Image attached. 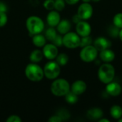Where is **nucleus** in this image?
Returning <instances> with one entry per match:
<instances>
[{
    "instance_id": "nucleus-29",
    "label": "nucleus",
    "mask_w": 122,
    "mask_h": 122,
    "mask_svg": "<svg viewBox=\"0 0 122 122\" xmlns=\"http://www.w3.org/2000/svg\"><path fill=\"white\" fill-rule=\"evenodd\" d=\"M43 6L45 9L51 11L54 9V0H45L43 3Z\"/></svg>"
},
{
    "instance_id": "nucleus-39",
    "label": "nucleus",
    "mask_w": 122,
    "mask_h": 122,
    "mask_svg": "<svg viewBox=\"0 0 122 122\" xmlns=\"http://www.w3.org/2000/svg\"><path fill=\"white\" fill-rule=\"evenodd\" d=\"M119 39H121V41H122V29H120L119 34Z\"/></svg>"
},
{
    "instance_id": "nucleus-13",
    "label": "nucleus",
    "mask_w": 122,
    "mask_h": 122,
    "mask_svg": "<svg viewBox=\"0 0 122 122\" xmlns=\"http://www.w3.org/2000/svg\"><path fill=\"white\" fill-rule=\"evenodd\" d=\"M86 88L87 86L85 81L82 80H76L71 85L70 91L76 94L77 96H80L86 92Z\"/></svg>"
},
{
    "instance_id": "nucleus-8",
    "label": "nucleus",
    "mask_w": 122,
    "mask_h": 122,
    "mask_svg": "<svg viewBox=\"0 0 122 122\" xmlns=\"http://www.w3.org/2000/svg\"><path fill=\"white\" fill-rule=\"evenodd\" d=\"M94 9L90 3L83 2L81 4L77 9V14L81 20H88L93 15Z\"/></svg>"
},
{
    "instance_id": "nucleus-14",
    "label": "nucleus",
    "mask_w": 122,
    "mask_h": 122,
    "mask_svg": "<svg viewBox=\"0 0 122 122\" xmlns=\"http://www.w3.org/2000/svg\"><path fill=\"white\" fill-rule=\"evenodd\" d=\"M93 43L94 46L99 51V52L106 49H109L112 46V42L107 38H105L104 36H99L97 38Z\"/></svg>"
},
{
    "instance_id": "nucleus-37",
    "label": "nucleus",
    "mask_w": 122,
    "mask_h": 122,
    "mask_svg": "<svg viewBox=\"0 0 122 122\" xmlns=\"http://www.w3.org/2000/svg\"><path fill=\"white\" fill-rule=\"evenodd\" d=\"M99 122H109V119H104V118H101L99 121Z\"/></svg>"
},
{
    "instance_id": "nucleus-30",
    "label": "nucleus",
    "mask_w": 122,
    "mask_h": 122,
    "mask_svg": "<svg viewBox=\"0 0 122 122\" xmlns=\"http://www.w3.org/2000/svg\"><path fill=\"white\" fill-rule=\"evenodd\" d=\"M51 43H53L57 47L61 46L63 45V36H61V34H57L56 36V37L54 39V40L51 41Z\"/></svg>"
},
{
    "instance_id": "nucleus-27",
    "label": "nucleus",
    "mask_w": 122,
    "mask_h": 122,
    "mask_svg": "<svg viewBox=\"0 0 122 122\" xmlns=\"http://www.w3.org/2000/svg\"><path fill=\"white\" fill-rule=\"evenodd\" d=\"M66 2L64 0H54V9L58 11H61L64 9Z\"/></svg>"
},
{
    "instance_id": "nucleus-7",
    "label": "nucleus",
    "mask_w": 122,
    "mask_h": 122,
    "mask_svg": "<svg viewBox=\"0 0 122 122\" xmlns=\"http://www.w3.org/2000/svg\"><path fill=\"white\" fill-rule=\"evenodd\" d=\"M81 36L74 31H69L63 35V45L67 49H76L80 46Z\"/></svg>"
},
{
    "instance_id": "nucleus-3",
    "label": "nucleus",
    "mask_w": 122,
    "mask_h": 122,
    "mask_svg": "<svg viewBox=\"0 0 122 122\" xmlns=\"http://www.w3.org/2000/svg\"><path fill=\"white\" fill-rule=\"evenodd\" d=\"M26 27L31 35L41 34L45 28V24L41 18L37 16H30L26 20Z\"/></svg>"
},
{
    "instance_id": "nucleus-23",
    "label": "nucleus",
    "mask_w": 122,
    "mask_h": 122,
    "mask_svg": "<svg viewBox=\"0 0 122 122\" xmlns=\"http://www.w3.org/2000/svg\"><path fill=\"white\" fill-rule=\"evenodd\" d=\"M78 97L79 96H77L76 94H75L74 93H73L71 91L64 96L66 102L68 104H76L77 102V101H78Z\"/></svg>"
},
{
    "instance_id": "nucleus-19",
    "label": "nucleus",
    "mask_w": 122,
    "mask_h": 122,
    "mask_svg": "<svg viewBox=\"0 0 122 122\" xmlns=\"http://www.w3.org/2000/svg\"><path fill=\"white\" fill-rule=\"evenodd\" d=\"M44 58V54L42 52V50L40 49H34L33 50L30 55H29V59L31 62L32 63H39L41 61V60Z\"/></svg>"
},
{
    "instance_id": "nucleus-33",
    "label": "nucleus",
    "mask_w": 122,
    "mask_h": 122,
    "mask_svg": "<svg viewBox=\"0 0 122 122\" xmlns=\"http://www.w3.org/2000/svg\"><path fill=\"white\" fill-rule=\"evenodd\" d=\"M48 122H62L61 119L57 115V114H55V115H52L51 116L49 119H48Z\"/></svg>"
},
{
    "instance_id": "nucleus-32",
    "label": "nucleus",
    "mask_w": 122,
    "mask_h": 122,
    "mask_svg": "<svg viewBox=\"0 0 122 122\" xmlns=\"http://www.w3.org/2000/svg\"><path fill=\"white\" fill-rule=\"evenodd\" d=\"M21 121H22V119L20 118V117H19L18 115H16V114L10 115L6 119V122H21Z\"/></svg>"
},
{
    "instance_id": "nucleus-1",
    "label": "nucleus",
    "mask_w": 122,
    "mask_h": 122,
    "mask_svg": "<svg viewBox=\"0 0 122 122\" xmlns=\"http://www.w3.org/2000/svg\"><path fill=\"white\" fill-rule=\"evenodd\" d=\"M71 85L67 80L62 78H56L54 79L51 84V92L56 97H64L70 92Z\"/></svg>"
},
{
    "instance_id": "nucleus-17",
    "label": "nucleus",
    "mask_w": 122,
    "mask_h": 122,
    "mask_svg": "<svg viewBox=\"0 0 122 122\" xmlns=\"http://www.w3.org/2000/svg\"><path fill=\"white\" fill-rule=\"evenodd\" d=\"M56 27L57 32H59V34L61 35H64L67 32L70 31L71 28V24L69 20L64 19H61V21H59V23L57 24Z\"/></svg>"
},
{
    "instance_id": "nucleus-5",
    "label": "nucleus",
    "mask_w": 122,
    "mask_h": 122,
    "mask_svg": "<svg viewBox=\"0 0 122 122\" xmlns=\"http://www.w3.org/2000/svg\"><path fill=\"white\" fill-rule=\"evenodd\" d=\"M44 76L50 80H54L59 77L61 73V66L56 61L50 60L43 68Z\"/></svg>"
},
{
    "instance_id": "nucleus-12",
    "label": "nucleus",
    "mask_w": 122,
    "mask_h": 122,
    "mask_svg": "<svg viewBox=\"0 0 122 122\" xmlns=\"http://www.w3.org/2000/svg\"><path fill=\"white\" fill-rule=\"evenodd\" d=\"M46 23L49 26L56 27L61 21V16L58 11L53 9L49 11L46 16Z\"/></svg>"
},
{
    "instance_id": "nucleus-9",
    "label": "nucleus",
    "mask_w": 122,
    "mask_h": 122,
    "mask_svg": "<svg viewBox=\"0 0 122 122\" xmlns=\"http://www.w3.org/2000/svg\"><path fill=\"white\" fill-rule=\"evenodd\" d=\"M42 52L44 54V57L50 61L56 59L59 54V49L58 47L53 43H49L46 44L42 47Z\"/></svg>"
},
{
    "instance_id": "nucleus-21",
    "label": "nucleus",
    "mask_w": 122,
    "mask_h": 122,
    "mask_svg": "<svg viewBox=\"0 0 122 122\" xmlns=\"http://www.w3.org/2000/svg\"><path fill=\"white\" fill-rule=\"evenodd\" d=\"M55 59L57 64L60 66H64L66 65L67 63L69 62V56L65 53H60V54H58Z\"/></svg>"
},
{
    "instance_id": "nucleus-25",
    "label": "nucleus",
    "mask_w": 122,
    "mask_h": 122,
    "mask_svg": "<svg viewBox=\"0 0 122 122\" xmlns=\"http://www.w3.org/2000/svg\"><path fill=\"white\" fill-rule=\"evenodd\" d=\"M93 43V39L92 38L89 36H81V41H80V46L79 47L82 48L88 45H91Z\"/></svg>"
},
{
    "instance_id": "nucleus-15",
    "label": "nucleus",
    "mask_w": 122,
    "mask_h": 122,
    "mask_svg": "<svg viewBox=\"0 0 122 122\" xmlns=\"http://www.w3.org/2000/svg\"><path fill=\"white\" fill-rule=\"evenodd\" d=\"M99 58L104 63H111L115 59V53L111 49H106L99 51Z\"/></svg>"
},
{
    "instance_id": "nucleus-18",
    "label": "nucleus",
    "mask_w": 122,
    "mask_h": 122,
    "mask_svg": "<svg viewBox=\"0 0 122 122\" xmlns=\"http://www.w3.org/2000/svg\"><path fill=\"white\" fill-rule=\"evenodd\" d=\"M32 43L35 46L42 48L46 44V39L44 35L41 34V33L34 34L32 36Z\"/></svg>"
},
{
    "instance_id": "nucleus-11",
    "label": "nucleus",
    "mask_w": 122,
    "mask_h": 122,
    "mask_svg": "<svg viewBox=\"0 0 122 122\" xmlns=\"http://www.w3.org/2000/svg\"><path fill=\"white\" fill-rule=\"evenodd\" d=\"M106 93L112 97H117L121 94L122 87L121 84L116 81H111L106 86Z\"/></svg>"
},
{
    "instance_id": "nucleus-24",
    "label": "nucleus",
    "mask_w": 122,
    "mask_h": 122,
    "mask_svg": "<svg viewBox=\"0 0 122 122\" xmlns=\"http://www.w3.org/2000/svg\"><path fill=\"white\" fill-rule=\"evenodd\" d=\"M119 31H120V29L118 28L117 26H116L114 24L112 25V26H110L109 27V29H108V33H109V36H112V38L119 37Z\"/></svg>"
},
{
    "instance_id": "nucleus-31",
    "label": "nucleus",
    "mask_w": 122,
    "mask_h": 122,
    "mask_svg": "<svg viewBox=\"0 0 122 122\" xmlns=\"http://www.w3.org/2000/svg\"><path fill=\"white\" fill-rule=\"evenodd\" d=\"M8 21V16L6 12L0 13V27L4 26Z\"/></svg>"
},
{
    "instance_id": "nucleus-20",
    "label": "nucleus",
    "mask_w": 122,
    "mask_h": 122,
    "mask_svg": "<svg viewBox=\"0 0 122 122\" xmlns=\"http://www.w3.org/2000/svg\"><path fill=\"white\" fill-rule=\"evenodd\" d=\"M110 115L114 119H119L122 117V108L119 105H114L110 109Z\"/></svg>"
},
{
    "instance_id": "nucleus-6",
    "label": "nucleus",
    "mask_w": 122,
    "mask_h": 122,
    "mask_svg": "<svg viewBox=\"0 0 122 122\" xmlns=\"http://www.w3.org/2000/svg\"><path fill=\"white\" fill-rule=\"evenodd\" d=\"M99 51L94 45L91 44L81 48L79 53V56L83 61L89 63L96 60Z\"/></svg>"
},
{
    "instance_id": "nucleus-34",
    "label": "nucleus",
    "mask_w": 122,
    "mask_h": 122,
    "mask_svg": "<svg viewBox=\"0 0 122 122\" xmlns=\"http://www.w3.org/2000/svg\"><path fill=\"white\" fill-rule=\"evenodd\" d=\"M6 11H7L6 5L4 2L0 1V13L1 12H6Z\"/></svg>"
},
{
    "instance_id": "nucleus-40",
    "label": "nucleus",
    "mask_w": 122,
    "mask_h": 122,
    "mask_svg": "<svg viewBox=\"0 0 122 122\" xmlns=\"http://www.w3.org/2000/svg\"><path fill=\"white\" fill-rule=\"evenodd\" d=\"M118 122H122V117H121L119 119H118Z\"/></svg>"
},
{
    "instance_id": "nucleus-2",
    "label": "nucleus",
    "mask_w": 122,
    "mask_h": 122,
    "mask_svg": "<svg viewBox=\"0 0 122 122\" xmlns=\"http://www.w3.org/2000/svg\"><path fill=\"white\" fill-rule=\"evenodd\" d=\"M25 76L31 81H40L44 77V70L38 64L32 63L28 64L25 68Z\"/></svg>"
},
{
    "instance_id": "nucleus-10",
    "label": "nucleus",
    "mask_w": 122,
    "mask_h": 122,
    "mask_svg": "<svg viewBox=\"0 0 122 122\" xmlns=\"http://www.w3.org/2000/svg\"><path fill=\"white\" fill-rule=\"evenodd\" d=\"M76 32L81 37L89 36L92 32V26L86 20H81L76 24Z\"/></svg>"
},
{
    "instance_id": "nucleus-36",
    "label": "nucleus",
    "mask_w": 122,
    "mask_h": 122,
    "mask_svg": "<svg viewBox=\"0 0 122 122\" xmlns=\"http://www.w3.org/2000/svg\"><path fill=\"white\" fill-rule=\"evenodd\" d=\"M66 4H68L69 5H74L77 4L80 0H64Z\"/></svg>"
},
{
    "instance_id": "nucleus-28",
    "label": "nucleus",
    "mask_w": 122,
    "mask_h": 122,
    "mask_svg": "<svg viewBox=\"0 0 122 122\" xmlns=\"http://www.w3.org/2000/svg\"><path fill=\"white\" fill-rule=\"evenodd\" d=\"M56 114L61 119L62 121L67 120L70 117V114L66 109H61V110H59V112H58Z\"/></svg>"
},
{
    "instance_id": "nucleus-4",
    "label": "nucleus",
    "mask_w": 122,
    "mask_h": 122,
    "mask_svg": "<svg viewBox=\"0 0 122 122\" xmlns=\"http://www.w3.org/2000/svg\"><path fill=\"white\" fill-rule=\"evenodd\" d=\"M97 74L100 81L107 84L114 80L115 76V69L110 63H104L99 66Z\"/></svg>"
},
{
    "instance_id": "nucleus-26",
    "label": "nucleus",
    "mask_w": 122,
    "mask_h": 122,
    "mask_svg": "<svg viewBox=\"0 0 122 122\" xmlns=\"http://www.w3.org/2000/svg\"><path fill=\"white\" fill-rule=\"evenodd\" d=\"M113 24L119 29L122 28V13H117L113 18Z\"/></svg>"
},
{
    "instance_id": "nucleus-16",
    "label": "nucleus",
    "mask_w": 122,
    "mask_h": 122,
    "mask_svg": "<svg viewBox=\"0 0 122 122\" xmlns=\"http://www.w3.org/2000/svg\"><path fill=\"white\" fill-rule=\"evenodd\" d=\"M104 116V112L100 108H92L86 112V117L92 121H99Z\"/></svg>"
},
{
    "instance_id": "nucleus-22",
    "label": "nucleus",
    "mask_w": 122,
    "mask_h": 122,
    "mask_svg": "<svg viewBox=\"0 0 122 122\" xmlns=\"http://www.w3.org/2000/svg\"><path fill=\"white\" fill-rule=\"evenodd\" d=\"M57 34H57L56 29H55V27L49 26V27L46 30V31H45V35H44V36H45L46 40H48V41H52Z\"/></svg>"
},
{
    "instance_id": "nucleus-38",
    "label": "nucleus",
    "mask_w": 122,
    "mask_h": 122,
    "mask_svg": "<svg viewBox=\"0 0 122 122\" xmlns=\"http://www.w3.org/2000/svg\"><path fill=\"white\" fill-rule=\"evenodd\" d=\"M82 1H83V2H88V3H89L91 1H92V2H98L100 0H82Z\"/></svg>"
},
{
    "instance_id": "nucleus-35",
    "label": "nucleus",
    "mask_w": 122,
    "mask_h": 122,
    "mask_svg": "<svg viewBox=\"0 0 122 122\" xmlns=\"http://www.w3.org/2000/svg\"><path fill=\"white\" fill-rule=\"evenodd\" d=\"M72 21H73L74 23L77 24L78 22H79L80 21H81V18L79 16V15H78L77 14H76L75 15L73 16V17H72Z\"/></svg>"
}]
</instances>
